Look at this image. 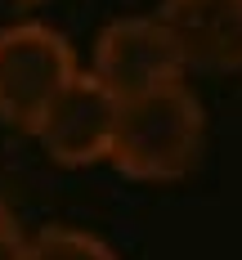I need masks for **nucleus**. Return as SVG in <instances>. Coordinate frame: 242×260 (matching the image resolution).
<instances>
[{
  "label": "nucleus",
  "instance_id": "nucleus-8",
  "mask_svg": "<svg viewBox=\"0 0 242 260\" xmlns=\"http://www.w3.org/2000/svg\"><path fill=\"white\" fill-rule=\"evenodd\" d=\"M18 5H36V0H18Z\"/></svg>",
  "mask_w": 242,
  "mask_h": 260
},
{
  "label": "nucleus",
  "instance_id": "nucleus-2",
  "mask_svg": "<svg viewBox=\"0 0 242 260\" xmlns=\"http://www.w3.org/2000/svg\"><path fill=\"white\" fill-rule=\"evenodd\" d=\"M77 72L72 41L50 23L0 27V121L31 135Z\"/></svg>",
  "mask_w": 242,
  "mask_h": 260
},
{
  "label": "nucleus",
  "instance_id": "nucleus-4",
  "mask_svg": "<svg viewBox=\"0 0 242 260\" xmlns=\"http://www.w3.org/2000/svg\"><path fill=\"white\" fill-rule=\"evenodd\" d=\"M117 112H121V99L94 72H77L58 90V99L45 108V117L36 121L31 135L58 166H94V161H108L112 153Z\"/></svg>",
  "mask_w": 242,
  "mask_h": 260
},
{
  "label": "nucleus",
  "instance_id": "nucleus-1",
  "mask_svg": "<svg viewBox=\"0 0 242 260\" xmlns=\"http://www.w3.org/2000/svg\"><path fill=\"white\" fill-rule=\"evenodd\" d=\"M202 144H206L202 99L184 81H175V85L148 90L139 99H121L108 161L130 180L166 184L197 166Z\"/></svg>",
  "mask_w": 242,
  "mask_h": 260
},
{
  "label": "nucleus",
  "instance_id": "nucleus-5",
  "mask_svg": "<svg viewBox=\"0 0 242 260\" xmlns=\"http://www.w3.org/2000/svg\"><path fill=\"white\" fill-rule=\"evenodd\" d=\"M157 18L188 68L242 72V0H161Z\"/></svg>",
  "mask_w": 242,
  "mask_h": 260
},
{
  "label": "nucleus",
  "instance_id": "nucleus-7",
  "mask_svg": "<svg viewBox=\"0 0 242 260\" xmlns=\"http://www.w3.org/2000/svg\"><path fill=\"white\" fill-rule=\"evenodd\" d=\"M23 247H27V234L18 224V215L0 202V260H23Z\"/></svg>",
  "mask_w": 242,
  "mask_h": 260
},
{
  "label": "nucleus",
  "instance_id": "nucleus-6",
  "mask_svg": "<svg viewBox=\"0 0 242 260\" xmlns=\"http://www.w3.org/2000/svg\"><path fill=\"white\" fill-rule=\"evenodd\" d=\"M23 260H117L99 234L77 229V224H45L36 234H27Z\"/></svg>",
  "mask_w": 242,
  "mask_h": 260
},
{
  "label": "nucleus",
  "instance_id": "nucleus-3",
  "mask_svg": "<svg viewBox=\"0 0 242 260\" xmlns=\"http://www.w3.org/2000/svg\"><path fill=\"white\" fill-rule=\"evenodd\" d=\"M90 72L117 99H139L148 90L184 81L188 63L157 14H126V18H117L99 31Z\"/></svg>",
  "mask_w": 242,
  "mask_h": 260
}]
</instances>
